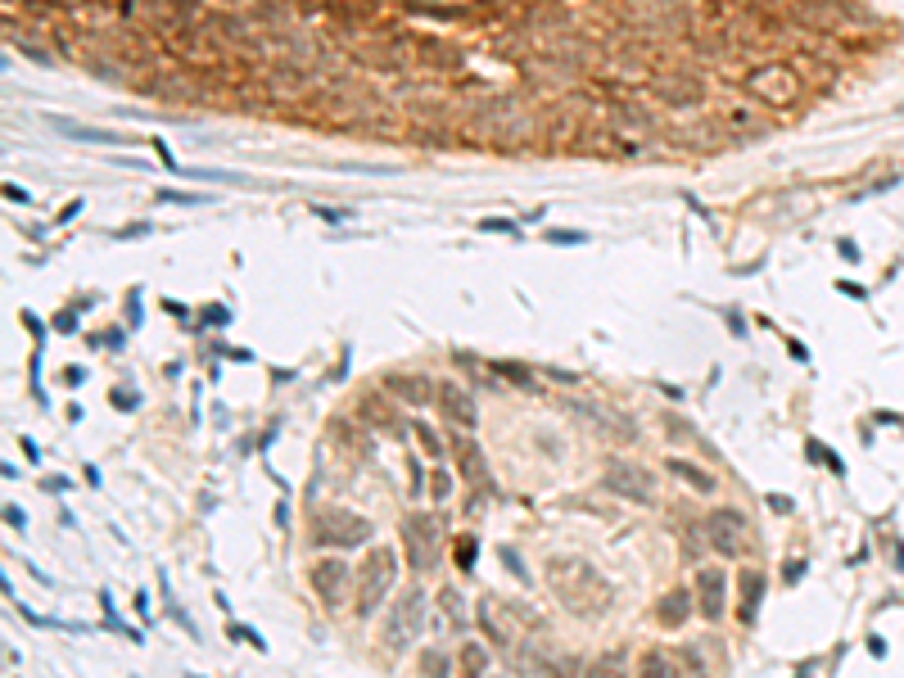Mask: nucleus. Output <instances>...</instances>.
<instances>
[{
	"instance_id": "obj_1",
	"label": "nucleus",
	"mask_w": 904,
	"mask_h": 678,
	"mask_svg": "<svg viewBox=\"0 0 904 678\" xmlns=\"http://www.w3.org/2000/svg\"><path fill=\"white\" fill-rule=\"evenodd\" d=\"M547 579H552L556 597H561L565 606L574 610V615L606 610V601H611V584H606V579H602L592 566H583V561H552Z\"/></svg>"
},
{
	"instance_id": "obj_2",
	"label": "nucleus",
	"mask_w": 904,
	"mask_h": 678,
	"mask_svg": "<svg viewBox=\"0 0 904 678\" xmlns=\"http://www.w3.org/2000/svg\"><path fill=\"white\" fill-rule=\"evenodd\" d=\"M746 91L759 104H796L805 95V82L792 64H759V68L746 73Z\"/></svg>"
},
{
	"instance_id": "obj_3",
	"label": "nucleus",
	"mask_w": 904,
	"mask_h": 678,
	"mask_svg": "<svg viewBox=\"0 0 904 678\" xmlns=\"http://www.w3.org/2000/svg\"><path fill=\"white\" fill-rule=\"evenodd\" d=\"M393 575H398V557L393 547H376L362 566V579H358V615H376V606L384 601V593L393 588Z\"/></svg>"
},
{
	"instance_id": "obj_4",
	"label": "nucleus",
	"mask_w": 904,
	"mask_h": 678,
	"mask_svg": "<svg viewBox=\"0 0 904 678\" xmlns=\"http://www.w3.org/2000/svg\"><path fill=\"white\" fill-rule=\"evenodd\" d=\"M421 624H425V593H421V588H411V593H402L398 601H393L389 619H384V647H389L393 656L407 651L411 638L421 633Z\"/></svg>"
},
{
	"instance_id": "obj_5",
	"label": "nucleus",
	"mask_w": 904,
	"mask_h": 678,
	"mask_svg": "<svg viewBox=\"0 0 904 678\" xmlns=\"http://www.w3.org/2000/svg\"><path fill=\"white\" fill-rule=\"evenodd\" d=\"M602 489L615 493V498L638 502V507H651V502H656V480H651L642 466H633V462H611V466H606Z\"/></svg>"
},
{
	"instance_id": "obj_6",
	"label": "nucleus",
	"mask_w": 904,
	"mask_h": 678,
	"mask_svg": "<svg viewBox=\"0 0 904 678\" xmlns=\"http://www.w3.org/2000/svg\"><path fill=\"white\" fill-rule=\"evenodd\" d=\"M371 538V524L362 515H349V511H321L316 515V529H312V543H335V547H358V543Z\"/></svg>"
},
{
	"instance_id": "obj_7",
	"label": "nucleus",
	"mask_w": 904,
	"mask_h": 678,
	"mask_svg": "<svg viewBox=\"0 0 904 678\" xmlns=\"http://www.w3.org/2000/svg\"><path fill=\"white\" fill-rule=\"evenodd\" d=\"M402 538H407L411 566L435 570V561H439V520L435 515H407V520H402Z\"/></svg>"
},
{
	"instance_id": "obj_8",
	"label": "nucleus",
	"mask_w": 904,
	"mask_h": 678,
	"mask_svg": "<svg viewBox=\"0 0 904 678\" xmlns=\"http://www.w3.org/2000/svg\"><path fill=\"white\" fill-rule=\"evenodd\" d=\"M706 543L719 552V557H742V543H746V515L742 511H710L706 515Z\"/></svg>"
},
{
	"instance_id": "obj_9",
	"label": "nucleus",
	"mask_w": 904,
	"mask_h": 678,
	"mask_svg": "<svg viewBox=\"0 0 904 678\" xmlns=\"http://www.w3.org/2000/svg\"><path fill=\"white\" fill-rule=\"evenodd\" d=\"M307 584H312V593L321 597L326 606H340V601H344V588H349V566H344L340 557L316 561L312 575H307Z\"/></svg>"
},
{
	"instance_id": "obj_10",
	"label": "nucleus",
	"mask_w": 904,
	"mask_h": 678,
	"mask_svg": "<svg viewBox=\"0 0 904 678\" xmlns=\"http://www.w3.org/2000/svg\"><path fill=\"white\" fill-rule=\"evenodd\" d=\"M439 403H444L448 421H457L461 429H475V425H479V407H475V398H470V389H466V385L448 380V385L439 389Z\"/></svg>"
},
{
	"instance_id": "obj_11",
	"label": "nucleus",
	"mask_w": 904,
	"mask_h": 678,
	"mask_svg": "<svg viewBox=\"0 0 904 678\" xmlns=\"http://www.w3.org/2000/svg\"><path fill=\"white\" fill-rule=\"evenodd\" d=\"M697 597H701V601H697V610H701L706 619H719V615H724V610H728V597H724V570H715V566L701 570V575H697Z\"/></svg>"
},
{
	"instance_id": "obj_12",
	"label": "nucleus",
	"mask_w": 904,
	"mask_h": 678,
	"mask_svg": "<svg viewBox=\"0 0 904 678\" xmlns=\"http://www.w3.org/2000/svg\"><path fill=\"white\" fill-rule=\"evenodd\" d=\"M660 100H665L669 109H692V104L706 100V86H701L697 78H687V73H674V78L660 82Z\"/></svg>"
},
{
	"instance_id": "obj_13",
	"label": "nucleus",
	"mask_w": 904,
	"mask_h": 678,
	"mask_svg": "<svg viewBox=\"0 0 904 678\" xmlns=\"http://www.w3.org/2000/svg\"><path fill=\"white\" fill-rule=\"evenodd\" d=\"M759 601H764V575L759 570H746L742 575V606H737V615L751 624V619L759 615Z\"/></svg>"
},
{
	"instance_id": "obj_14",
	"label": "nucleus",
	"mask_w": 904,
	"mask_h": 678,
	"mask_svg": "<svg viewBox=\"0 0 904 678\" xmlns=\"http://www.w3.org/2000/svg\"><path fill=\"white\" fill-rule=\"evenodd\" d=\"M457 471L466 475L470 484L484 480V452H479V448L470 443V439H461V443H457Z\"/></svg>"
},
{
	"instance_id": "obj_15",
	"label": "nucleus",
	"mask_w": 904,
	"mask_h": 678,
	"mask_svg": "<svg viewBox=\"0 0 904 678\" xmlns=\"http://www.w3.org/2000/svg\"><path fill=\"white\" fill-rule=\"evenodd\" d=\"M389 389H393L398 398H407V403H430V394H435L425 376H393Z\"/></svg>"
},
{
	"instance_id": "obj_16",
	"label": "nucleus",
	"mask_w": 904,
	"mask_h": 678,
	"mask_svg": "<svg viewBox=\"0 0 904 678\" xmlns=\"http://www.w3.org/2000/svg\"><path fill=\"white\" fill-rule=\"evenodd\" d=\"M669 475H678V480H687L697 493H715V475L697 471L692 462H683V457H669Z\"/></svg>"
},
{
	"instance_id": "obj_17",
	"label": "nucleus",
	"mask_w": 904,
	"mask_h": 678,
	"mask_svg": "<svg viewBox=\"0 0 904 678\" xmlns=\"http://www.w3.org/2000/svg\"><path fill=\"white\" fill-rule=\"evenodd\" d=\"M728 127L751 131V136H764V131H768V118H759L751 104H733V109H728Z\"/></svg>"
},
{
	"instance_id": "obj_18",
	"label": "nucleus",
	"mask_w": 904,
	"mask_h": 678,
	"mask_svg": "<svg viewBox=\"0 0 904 678\" xmlns=\"http://www.w3.org/2000/svg\"><path fill=\"white\" fill-rule=\"evenodd\" d=\"M416 54H425V64H435V68H452V64H457V45L430 41V36H421V41H416Z\"/></svg>"
},
{
	"instance_id": "obj_19",
	"label": "nucleus",
	"mask_w": 904,
	"mask_h": 678,
	"mask_svg": "<svg viewBox=\"0 0 904 678\" xmlns=\"http://www.w3.org/2000/svg\"><path fill=\"white\" fill-rule=\"evenodd\" d=\"M54 127H64V136H77V140H95V145H122L118 131H95V127H73V122L54 118Z\"/></svg>"
},
{
	"instance_id": "obj_20",
	"label": "nucleus",
	"mask_w": 904,
	"mask_h": 678,
	"mask_svg": "<svg viewBox=\"0 0 904 678\" xmlns=\"http://www.w3.org/2000/svg\"><path fill=\"white\" fill-rule=\"evenodd\" d=\"M687 615H692V606H687V593H669L665 601H660V619H665V624H683Z\"/></svg>"
},
{
	"instance_id": "obj_21",
	"label": "nucleus",
	"mask_w": 904,
	"mask_h": 678,
	"mask_svg": "<svg viewBox=\"0 0 904 678\" xmlns=\"http://www.w3.org/2000/svg\"><path fill=\"white\" fill-rule=\"evenodd\" d=\"M159 204H181V208H195V204H213L208 195H190V190H159Z\"/></svg>"
},
{
	"instance_id": "obj_22",
	"label": "nucleus",
	"mask_w": 904,
	"mask_h": 678,
	"mask_svg": "<svg viewBox=\"0 0 904 678\" xmlns=\"http://www.w3.org/2000/svg\"><path fill=\"white\" fill-rule=\"evenodd\" d=\"M642 674H678V661L665 651H651L647 661H642Z\"/></svg>"
},
{
	"instance_id": "obj_23",
	"label": "nucleus",
	"mask_w": 904,
	"mask_h": 678,
	"mask_svg": "<svg viewBox=\"0 0 904 678\" xmlns=\"http://www.w3.org/2000/svg\"><path fill=\"white\" fill-rule=\"evenodd\" d=\"M493 371L506 376V380H516V385H525V389H534V376H529L525 367H516V362H493Z\"/></svg>"
},
{
	"instance_id": "obj_24",
	"label": "nucleus",
	"mask_w": 904,
	"mask_h": 678,
	"mask_svg": "<svg viewBox=\"0 0 904 678\" xmlns=\"http://www.w3.org/2000/svg\"><path fill=\"white\" fill-rule=\"evenodd\" d=\"M810 457H819L828 471H836V475H845V466H841V457L832 452V448H823V443H810Z\"/></svg>"
},
{
	"instance_id": "obj_25",
	"label": "nucleus",
	"mask_w": 904,
	"mask_h": 678,
	"mask_svg": "<svg viewBox=\"0 0 904 678\" xmlns=\"http://www.w3.org/2000/svg\"><path fill=\"white\" fill-rule=\"evenodd\" d=\"M479 231H493V235H520V226L506 222V217H484V222H479Z\"/></svg>"
},
{
	"instance_id": "obj_26",
	"label": "nucleus",
	"mask_w": 904,
	"mask_h": 678,
	"mask_svg": "<svg viewBox=\"0 0 904 678\" xmlns=\"http://www.w3.org/2000/svg\"><path fill=\"white\" fill-rule=\"evenodd\" d=\"M547 240H552V244H570V249H574V244H588V231H561V226H556V231H547Z\"/></svg>"
},
{
	"instance_id": "obj_27",
	"label": "nucleus",
	"mask_w": 904,
	"mask_h": 678,
	"mask_svg": "<svg viewBox=\"0 0 904 678\" xmlns=\"http://www.w3.org/2000/svg\"><path fill=\"white\" fill-rule=\"evenodd\" d=\"M416 439L425 443V452H430V457H444V448H439V434H435V429H430L425 421H416Z\"/></svg>"
},
{
	"instance_id": "obj_28",
	"label": "nucleus",
	"mask_w": 904,
	"mask_h": 678,
	"mask_svg": "<svg viewBox=\"0 0 904 678\" xmlns=\"http://www.w3.org/2000/svg\"><path fill=\"white\" fill-rule=\"evenodd\" d=\"M444 610L457 624H466V606H461V593H452V588H444Z\"/></svg>"
},
{
	"instance_id": "obj_29",
	"label": "nucleus",
	"mask_w": 904,
	"mask_h": 678,
	"mask_svg": "<svg viewBox=\"0 0 904 678\" xmlns=\"http://www.w3.org/2000/svg\"><path fill=\"white\" fill-rule=\"evenodd\" d=\"M475 552H479L475 538H461V543H457V566H461V570H475Z\"/></svg>"
},
{
	"instance_id": "obj_30",
	"label": "nucleus",
	"mask_w": 904,
	"mask_h": 678,
	"mask_svg": "<svg viewBox=\"0 0 904 678\" xmlns=\"http://www.w3.org/2000/svg\"><path fill=\"white\" fill-rule=\"evenodd\" d=\"M430 489H435V498H439V502H444V498H452V475H448V471H435Z\"/></svg>"
},
{
	"instance_id": "obj_31",
	"label": "nucleus",
	"mask_w": 904,
	"mask_h": 678,
	"mask_svg": "<svg viewBox=\"0 0 904 678\" xmlns=\"http://www.w3.org/2000/svg\"><path fill=\"white\" fill-rule=\"evenodd\" d=\"M484 661H488V656H484V651H479V647H475V642H470V647H466V651H461V665H466V670H484Z\"/></svg>"
},
{
	"instance_id": "obj_32",
	"label": "nucleus",
	"mask_w": 904,
	"mask_h": 678,
	"mask_svg": "<svg viewBox=\"0 0 904 678\" xmlns=\"http://www.w3.org/2000/svg\"><path fill=\"white\" fill-rule=\"evenodd\" d=\"M204 321L208 326H222V321H231V312L222 308V303H213V308H204Z\"/></svg>"
},
{
	"instance_id": "obj_33",
	"label": "nucleus",
	"mask_w": 904,
	"mask_h": 678,
	"mask_svg": "<svg viewBox=\"0 0 904 678\" xmlns=\"http://www.w3.org/2000/svg\"><path fill=\"white\" fill-rule=\"evenodd\" d=\"M502 561H506V566H511V575H516V579H525V584H529V575H525V566H520V557H516V552H511V547H502Z\"/></svg>"
},
{
	"instance_id": "obj_34",
	"label": "nucleus",
	"mask_w": 904,
	"mask_h": 678,
	"mask_svg": "<svg viewBox=\"0 0 904 678\" xmlns=\"http://www.w3.org/2000/svg\"><path fill=\"white\" fill-rule=\"evenodd\" d=\"M231 638H245V642H254L258 651H263V638H258L254 628H245V624H231Z\"/></svg>"
},
{
	"instance_id": "obj_35",
	"label": "nucleus",
	"mask_w": 904,
	"mask_h": 678,
	"mask_svg": "<svg viewBox=\"0 0 904 678\" xmlns=\"http://www.w3.org/2000/svg\"><path fill=\"white\" fill-rule=\"evenodd\" d=\"M421 665H425V670H435V674H439V670H448V661H444L439 651H425V661H421Z\"/></svg>"
},
{
	"instance_id": "obj_36",
	"label": "nucleus",
	"mask_w": 904,
	"mask_h": 678,
	"mask_svg": "<svg viewBox=\"0 0 904 678\" xmlns=\"http://www.w3.org/2000/svg\"><path fill=\"white\" fill-rule=\"evenodd\" d=\"M5 199H9V204H27V190H18L14 181H9V186H5Z\"/></svg>"
},
{
	"instance_id": "obj_37",
	"label": "nucleus",
	"mask_w": 904,
	"mask_h": 678,
	"mask_svg": "<svg viewBox=\"0 0 904 678\" xmlns=\"http://www.w3.org/2000/svg\"><path fill=\"white\" fill-rule=\"evenodd\" d=\"M5 520H9V524H14V529H23V524H27V515H23V511H18V507H5Z\"/></svg>"
},
{
	"instance_id": "obj_38",
	"label": "nucleus",
	"mask_w": 904,
	"mask_h": 678,
	"mask_svg": "<svg viewBox=\"0 0 904 678\" xmlns=\"http://www.w3.org/2000/svg\"><path fill=\"white\" fill-rule=\"evenodd\" d=\"M836 249H841V258H850V263H859V244H850V240H841V244H836Z\"/></svg>"
},
{
	"instance_id": "obj_39",
	"label": "nucleus",
	"mask_w": 904,
	"mask_h": 678,
	"mask_svg": "<svg viewBox=\"0 0 904 678\" xmlns=\"http://www.w3.org/2000/svg\"><path fill=\"white\" fill-rule=\"evenodd\" d=\"M54 330H64V335H68V330H77V317H73V312H64V317L54 321Z\"/></svg>"
},
{
	"instance_id": "obj_40",
	"label": "nucleus",
	"mask_w": 904,
	"mask_h": 678,
	"mask_svg": "<svg viewBox=\"0 0 904 678\" xmlns=\"http://www.w3.org/2000/svg\"><path fill=\"white\" fill-rule=\"evenodd\" d=\"M77 213H82V199H73V204H68V208H64V213H59V222H73V217H77Z\"/></svg>"
},
{
	"instance_id": "obj_41",
	"label": "nucleus",
	"mask_w": 904,
	"mask_h": 678,
	"mask_svg": "<svg viewBox=\"0 0 904 678\" xmlns=\"http://www.w3.org/2000/svg\"><path fill=\"white\" fill-rule=\"evenodd\" d=\"M64 380H68V385H82L86 371H82V367H68V371H64Z\"/></svg>"
}]
</instances>
